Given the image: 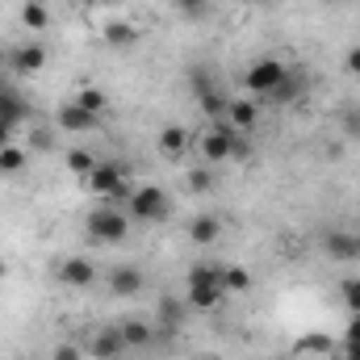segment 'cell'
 <instances>
[{
    "label": "cell",
    "instance_id": "obj_1",
    "mask_svg": "<svg viewBox=\"0 0 360 360\" xmlns=\"http://www.w3.org/2000/svg\"><path fill=\"white\" fill-rule=\"evenodd\" d=\"M130 226H134V218L122 205H113V201H101V205H92L89 214H84V239L96 243V248L126 243L130 239Z\"/></svg>",
    "mask_w": 360,
    "mask_h": 360
},
{
    "label": "cell",
    "instance_id": "obj_2",
    "mask_svg": "<svg viewBox=\"0 0 360 360\" xmlns=\"http://www.w3.org/2000/svg\"><path fill=\"white\" fill-rule=\"evenodd\" d=\"M193 151L201 155V164H226V160H235V155H243V139L226 126V122H210L197 139H193Z\"/></svg>",
    "mask_w": 360,
    "mask_h": 360
},
{
    "label": "cell",
    "instance_id": "obj_3",
    "mask_svg": "<svg viewBox=\"0 0 360 360\" xmlns=\"http://www.w3.org/2000/svg\"><path fill=\"white\" fill-rule=\"evenodd\" d=\"M285 80H289V63L276 59V55H260V59H252V63L243 68V92H248V96H260V101L272 96Z\"/></svg>",
    "mask_w": 360,
    "mask_h": 360
},
{
    "label": "cell",
    "instance_id": "obj_4",
    "mask_svg": "<svg viewBox=\"0 0 360 360\" xmlns=\"http://www.w3.org/2000/svg\"><path fill=\"white\" fill-rule=\"evenodd\" d=\"M126 214H130L134 222L160 226V222H168V214H172V197H168L160 184H139V188H130V197H126Z\"/></svg>",
    "mask_w": 360,
    "mask_h": 360
},
{
    "label": "cell",
    "instance_id": "obj_5",
    "mask_svg": "<svg viewBox=\"0 0 360 360\" xmlns=\"http://www.w3.org/2000/svg\"><path fill=\"white\" fill-rule=\"evenodd\" d=\"M89 184L92 197H101V201H122V197H130V172L122 168V164H96L92 168V176L84 180Z\"/></svg>",
    "mask_w": 360,
    "mask_h": 360
},
{
    "label": "cell",
    "instance_id": "obj_6",
    "mask_svg": "<svg viewBox=\"0 0 360 360\" xmlns=\"http://www.w3.org/2000/svg\"><path fill=\"white\" fill-rule=\"evenodd\" d=\"M46 63H51V51H46V42H38V38L8 46V68H13V76H38V72H46Z\"/></svg>",
    "mask_w": 360,
    "mask_h": 360
},
{
    "label": "cell",
    "instance_id": "obj_7",
    "mask_svg": "<svg viewBox=\"0 0 360 360\" xmlns=\"http://www.w3.org/2000/svg\"><path fill=\"white\" fill-rule=\"evenodd\" d=\"M96 264H92L89 256H68V260H59V269H55V281L63 285V289H92L96 285Z\"/></svg>",
    "mask_w": 360,
    "mask_h": 360
},
{
    "label": "cell",
    "instance_id": "obj_8",
    "mask_svg": "<svg viewBox=\"0 0 360 360\" xmlns=\"http://www.w3.org/2000/svg\"><path fill=\"white\" fill-rule=\"evenodd\" d=\"M193 130H184V126H164L160 134H155V151L168 160V164H180L188 151H193Z\"/></svg>",
    "mask_w": 360,
    "mask_h": 360
},
{
    "label": "cell",
    "instance_id": "obj_9",
    "mask_svg": "<svg viewBox=\"0 0 360 360\" xmlns=\"http://www.w3.org/2000/svg\"><path fill=\"white\" fill-rule=\"evenodd\" d=\"M84 352H89L92 360H122L130 348H126V340H122V331H117V327H101V331H92V335H89Z\"/></svg>",
    "mask_w": 360,
    "mask_h": 360
},
{
    "label": "cell",
    "instance_id": "obj_10",
    "mask_svg": "<svg viewBox=\"0 0 360 360\" xmlns=\"http://www.w3.org/2000/svg\"><path fill=\"white\" fill-rule=\"evenodd\" d=\"M101 38H105V46H113V51H134V46L143 42V30H139L134 21H122V17H113V21H105Z\"/></svg>",
    "mask_w": 360,
    "mask_h": 360
},
{
    "label": "cell",
    "instance_id": "obj_11",
    "mask_svg": "<svg viewBox=\"0 0 360 360\" xmlns=\"http://www.w3.org/2000/svg\"><path fill=\"white\" fill-rule=\"evenodd\" d=\"M235 134H248V130H256V122H260V105L256 101H248V96H231V105H226V117H222Z\"/></svg>",
    "mask_w": 360,
    "mask_h": 360
},
{
    "label": "cell",
    "instance_id": "obj_12",
    "mask_svg": "<svg viewBox=\"0 0 360 360\" xmlns=\"http://www.w3.org/2000/svg\"><path fill=\"white\" fill-rule=\"evenodd\" d=\"M143 281H147V272L139 269V264H117V269H109V293L113 297H134L139 289H143Z\"/></svg>",
    "mask_w": 360,
    "mask_h": 360
},
{
    "label": "cell",
    "instance_id": "obj_13",
    "mask_svg": "<svg viewBox=\"0 0 360 360\" xmlns=\"http://www.w3.org/2000/svg\"><path fill=\"white\" fill-rule=\"evenodd\" d=\"M55 126H59V130H68V134H89V130L101 126V117L89 113V109H80V105L72 101V105H63V109L55 113Z\"/></svg>",
    "mask_w": 360,
    "mask_h": 360
},
{
    "label": "cell",
    "instance_id": "obj_14",
    "mask_svg": "<svg viewBox=\"0 0 360 360\" xmlns=\"http://www.w3.org/2000/svg\"><path fill=\"white\" fill-rule=\"evenodd\" d=\"M117 331H122V340H126V348H130V352H139V348H151V344H155V323H151V319H122V323H117Z\"/></svg>",
    "mask_w": 360,
    "mask_h": 360
},
{
    "label": "cell",
    "instance_id": "obj_15",
    "mask_svg": "<svg viewBox=\"0 0 360 360\" xmlns=\"http://www.w3.org/2000/svg\"><path fill=\"white\" fill-rule=\"evenodd\" d=\"M323 252H327L331 260H356L360 256V235H352V231H331V235H323Z\"/></svg>",
    "mask_w": 360,
    "mask_h": 360
},
{
    "label": "cell",
    "instance_id": "obj_16",
    "mask_svg": "<svg viewBox=\"0 0 360 360\" xmlns=\"http://www.w3.org/2000/svg\"><path fill=\"white\" fill-rule=\"evenodd\" d=\"M188 239H193L197 248H214V243L222 239V218H218V214H197V218L188 222Z\"/></svg>",
    "mask_w": 360,
    "mask_h": 360
},
{
    "label": "cell",
    "instance_id": "obj_17",
    "mask_svg": "<svg viewBox=\"0 0 360 360\" xmlns=\"http://www.w3.org/2000/svg\"><path fill=\"white\" fill-rule=\"evenodd\" d=\"M222 297H226L222 285H184V306H193V310H218Z\"/></svg>",
    "mask_w": 360,
    "mask_h": 360
},
{
    "label": "cell",
    "instance_id": "obj_18",
    "mask_svg": "<svg viewBox=\"0 0 360 360\" xmlns=\"http://www.w3.org/2000/svg\"><path fill=\"white\" fill-rule=\"evenodd\" d=\"M335 348H340L335 335H327V331H310V335H302V340L293 344V356H335Z\"/></svg>",
    "mask_w": 360,
    "mask_h": 360
},
{
    "label": "cell",
    "instance_id": "obj_19",
    "mask_svg": "<svg viewBox=\"0 0 360 360\" xmlns=\"http://www.w3.org/2000/svg\"><path fill=\"white\" fill-rule=\"evenodd\" d=\"M17 21H21L30 34H46V30H51V4H46V0H25L21 13H17Z\"/></svg>",
    "mask_w": 360,
    "mask_h": 360
},
{
    "label": "cell",
    "instance_id": "obj_20",
    "mask_svg": "<svg viewBox=\"0 0 360 360\" xmlns=\"http://www.w3.org/2000/svg\"><path fill=\"white\" fill-rule=\"evenodd\" d=\"M30 117V105H25V96L13 89H0V122H8V126H21Z\"/></svg>",
    "mask_w": 360,
    "mask_h": 360
},
{
    "label": "cell",
    "instance_id": "obj_21",
    "mask_svg": "<svg viewBox=\"0 0 360 360\" xmlns=\"http://www.w3.org/2000/svg\"><path fill=\"white\" fill-rule=\"evenodd\" d=\"M252 285H256L252 269H243V264H226L222 269V289L226 293H252Z\"/></svg>",
    "mask_w": 360,
    "mask_h": 360
},
{
    "label": "cell",
    "instance_id": "obj_22",
    "mask_svg": "<svg viewBox=\"0 0 360 360\" xmlns=\"http://www.w3.org/2000/svg\"><path fill=\"white\" fill-rule=\"evenodd\" d=\"M25 164H30V155H25L21 143H8V147L0 151V176H21Z\"/></svg>",
    "mask_w": 360,
    "mask_h": 360
},
{
    "label": "cell",
    "instance_id": "obj_23",
    "mask_svg": "<svg viewBox=\"0 0 360 360\" xmlns=\"http://www.w3.org/2000/svg\"><path fill=\"white\" fill-rule=\"evenodd\" d=\"M63 164H68V172H72V176H80V180H89V176H92V168H96V160H92L89 147H68Z\"/></svg>",
    "mask_w": 360,
    "mask_h": 360
},
{
    "label": "cell",
    "instance_id": "obj_24",
    "mask_svg": "<svg viewBox=\"0 0 360 360\" xmlns=\"http://www.w3.org/2000/svg\"><path fill=\"white\" fill-rule=\"evenodd\" d=\"M76 105H80V109H89V113H96V117H105L109 96L96 89V84H80V89H76Z\"/></svg>",
    "mask_w": 360,
    "mask_h": 360
},
{
    "label": "cell",
    "instance_id": "obj_25",
    "mask_svg": "<svg viewBox=\"0 0 360 360\" xmlns=\"http://www.w3.org/2000/svg\"><path fill=\"white\" fill-rule=\"evenodd\" d=\"M340 297H344L348 314H360V276H348V281L340 285Z\"/></svg>",
    "mask_w": 360,
    "mask_h": 360
},
{
    "label": "cell",
    "instance_id": "obj_26",
    "mask_svg": "<svg viewBox=\"0 0 360 360\" xmlns=\"http://www.w3.org/2000/svg\"><path fill=\"white\" fill-rule=\"evenodd\" d=\"M51 360H89V352H84V344L63 340V344H55V348H51Z\"/></svg>",
    "mask_w": 360,
    "mask_h": 360
},
{
    "label": "cell",
    "instance_id": "obj_27",
    "mask_svg": "<svg viewBox=\"0 0 360 360\" xmlns=\"http://www.w3.org/2000/svg\"><path fill=\"white\" fill-rule=\"evenodd\" d=\"M297 92H302V76H293V72H289V80H285V84H281V89L272 92L269 101H276V105H289V101H293V96H297Z\"/></svg>",
    "mask_w": 360,
    "mask_h": 360
},
{
    "label": "cell",
    "instance_id": "obj_28",
    "mask_svg": "<svg viewBox=\"0 0 360 360\" xmlns=\"http://www.w3.org/2000/svg\"><path fill=\"white\" fill-rule=\"evenodd\" d=\"M340 130H344L352 143H360V109H344V113H340Z\"/></svg>",
    "mask_w": 360,
    "mask_h": 360
},
{
    "label": "cell",
    "instance_id": "obj_29",
    "mask_svg": "<svg viewBox=\"0 0 360 360\" xmlns=\"http://www.w3.org/2000/svg\"><path fill=\"white\" fill-rule=\"evenodd\" d=\"M160 319H164L168 327H176L180 319H184V306H180L176 297H164V302H160Z\"/></svg>",
    "mask_w": 360,
    "mask_h": 360
},
{
    "label": "cell",
    "instance_id": "obj_30",
    "mask_svg": "<svg viewBox=\"0 0 360 360\" xmlns=\"http://www.w3.org/2000/svg\"><path fill=\"white\" fill-rule=\"evenodd\" d=\"M344 72H348L352 80H360V42L356 46H348V55H344Z\"/></svg>",
    "mask_w": 360,
    "mask_h": 360
},
{
    "label": "cell",
    "instance_id": "obj_31",
    "mask_svg": "<svg viewBox=\"0 0 360 360\" xmlns=\"http://www.w3.org/2000/svg\"><path fill=\"white\" fill-rule=\"evenodd\" d=\"M176 4V13H184V17H201L205 13V0H172Z\"/></svg>",
    "mask_w": 360,
    "mask_h": 360
},
{
    "label": "cell",
    "instance_id": "obj_32",
    "mask_svg": "<svg viewBox=\"0 0 360 360\" xmlns=\"http://www.w3.org/2000/svg\"><path fill=\"white\" fill-rule=\"evenodd\" d=\"M344 344H360V314L348 319V327H344Z\"/></svg>",
    "mask_w": 360,
    "mask_h": 360
},
{
    "label": "cell",
    "instance_id": "obj_33",
    "mask_svg": "<svg viewBox=\"0 0 360 360\" xmlns=\"http://www.w3.org/2000/svg\"><path fill=\"white\" fill-rule=\"evenodd\" d=\"M335 360H360V344H344V340H340V348H335Z\"/></svg>",
    "mask_w": 360,
    "mask_h": 360
},
{
    "label": "cell",
    "instance_id": "obj_34",
    "mask_svg": "<svg viewBox=\"0 0 360 360\" xmlns=\"http://www.w3.org/2000/svg\"><path fill=\"white\" fill-rule=\"evenodd\" d=\"M8 143H17V126H8V122H0V151H4Z\"/></svg>",
    "mask_w": 360,
    "mask_h": 360
},
{
    "label": "cell",
    "instance_id": "obj_35",
    "mask_svg": "<svg viewBox=\"0 0 360 360\" xmlns=\"http://www.w3.org/2000/svg\"><path fill=\"white\" fill-rule=\"evenodd\" d=\"M188 180H193V188H197V193H201V188H210V180H205V172H193Z\"/></svg>",
    "mask_w": 360,
    "mask_h": 360
},
{
    "label": "cell",
    "instance_id": "obj_36",
    "mask_svg": "<svg viewBox=\"0 0 360 360\" xmlns=\"http://www.w3.org/2000/svg\"><path fill=\"white\" fill-rule=\"evenodd\" d=\"M4 276H8V260H4V256H0V281H4Z\"/></svg>",
    "mask_w": 360,
    "mask_h": 360
},
{
    "label": "cell",
    "instance_id": "obj_37",
    "mask_svg": "<svg viewBox=\"0 0 360 360\" xmlns=\"http://www.w3.org/2000/svg\"><path fill=\"white\" fill-rule=\"evenodd\" d=\"M319 4H344V0H319Z\"/></svg>",
    "mask_w": 360,
    "mask_h": 360
},
{
    "label": "cell",
    "instance_id": "obj_38",
    "mask_svg": "<svg viewBox=\"0 0 360 360\" xmlns=\"http://www.w3.org/2000/svg\"><path fill=\"white\" fill-rule=\"evenodd\" d=\"M201 360H222V356H201Z\"/></svg>",
    "mask_w": 360,
    "mask_h": 360
},
{
    "label": "cell",
    "instance_id": "obj_39",
    "mask_svg": "<svg viewBox=\"0 0 360 360\" xmlns=\"http://www.w3.org/2000/svg\"><path fill=\"white\" fill-rule=\"evenodd\" d=\"M243 4H256V0H243Z\"/></svg>",
    "mask_w": 360,
    "mask_h": 360
}]
</instances>
